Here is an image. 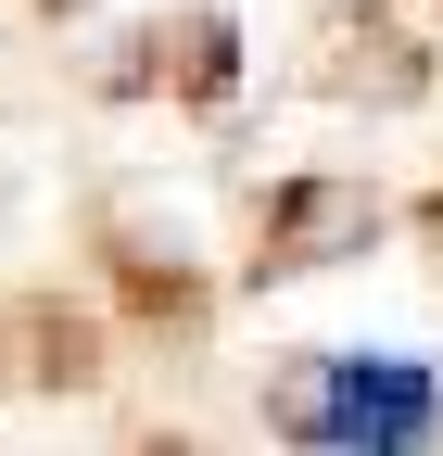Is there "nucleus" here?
Instances as JSON below:
<instances>
[{
	"label": "nucleus",
	"mask_w": 443,
	"mask_h": 456,
	"mask_svg": "<svg viewBox=\"0 0 443 456\" xmlns=\"http://www.w3.org/2000/svg\"><path fill=\"white\" fill-rule=\"evenodd\" d=\"M317 444H431L443 431V368L431 355H329L317 368V406H304Z\"/></svg>",
	"instance_id": "nucleus-1"
}]
</instances>
